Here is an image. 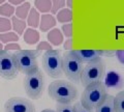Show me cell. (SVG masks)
I'll return each mask as SVG.
<instances>
[{
	"label": "cell",
	"mask_w": 124,
	"mask_h": 112,
	"mask_svg": "<svg viewBox=\"0 0 124 112\" xmlns=\"http://www.w3.org/2000/svg\"><path fill=\"white\" fill-rule=\"evenodd\" d=\"M48 94L56 103H72L78 99L79 92L73 83L66 80H56L49 85Z\"/></svg>",
	"instance_id": "1"
},
{
	"label": "cell",
	"mask_w": 124,
	"mask_h": 112,
	"mask_svg": "<svg viewBox=\"0 0 124 112\" xmlns=\"http://www.w3.org/2000/svg\"><path fill=\"white\" fill-rule=\"evenodd\" d=\"M108 95L103 82H96L85 87L81 95L80 103L89 110H95L101 104Z\"/></svg>",
	"instance_id": "2"
},
{
	"label": "cell",
	"mask_w": 124,
	"mask_h": 112,
	"mask_svg": "<svg viewBox=\"0 0 124 112\" xmlns=\"http://www.w3.org/2000/svg\"><path fill=\"white\" fill-rule=\"evenodd\" d=\"M40 55L38 50H18L13 53L14 61L19 73L28 75L36 71L38 68L37 57Z\"/></svg>",
	"instance_id": "3"
},
{
	"label": "cell",
	"mask_w": 124,
	"mask_h": 112,
	"mask_svg": "<svg viewBox=\"0 0 124 112\" xmlns=\"http://www.w3.org/2000/svg\"><path fill=\"white\" fill-rule=\"evenodd\" d=\"M62 68L63 74L71 83H81V77L83 73V62L75 55V53L70 51H66L62 55Z\"/></svg>",
	"instance_id": "4"
},
{
	"label": "cell",
	"mask_w": 124,
	"mask_h": 112,
	"mask_svg": "<svg viewBox=\"0 0 124 112\" xmlns=\"http://www.w3.org/2000/svg\"><path fill=\"white\" fill-rule=\"evenodd\" d=\"M42 68L46 74L54 79H59L63 76L62 55L59 50H48L41 56Z\"/></svg>",
	"instance_id": "5"
},
{
	"label": "cell",
	"mask_w": 124,
	"mask_h": 112,
	"mask_svg": "<svg viewBox=\"0 0 124 112\" xmlns=\"http://www.w3.org/2000/svg\"><path fill=\"white\" fill-rule=\"evenodd\" d=\"M106 75V63L102 58H98L92 62L86 63L83 69L81 84L86 87L90 84L101 82Z\"/></svg>",
	"instance_id": "6"
},
{
	"label": "cell",
	"mask_w": 124,
	"mask_h": 112,
	"mask_svg": "<svg viewBox=\"0 0 124 112\" xmlns=\"http://www.w3.org/2000/svg\"><path fill=\"white\" fill-rule=\"evenodd\" d=\"M45 87V80L44 75L40 69L25 75L24 79V88L26 95L32 100H38L41 98Z\"/></svg>",
	"instance_id": "7"
},
{
	"label": "cell",
	"mask_w": 124,
	"mask_h": 112,
	"mask_svg": "<svg viewBox=\"0 0 124 112\" xmlns=\"http://www.w3.org/2000/svg\"><path fill=\"white\" fill-rule=\"evenodd\" d=\"M19 75V71L15 64L13 53L0 50V76L6 80H14Z\"/></svg>",
	"instance_id": "8"
},
{
	"label": "cell",
	"mask_w": 124,
	"mask_h": 112,
	"mask_svg": "<svg viewBox=\"0 0 124 112\" xmlns=\"http://www.w3.org/2000/svg\"><path fill=\"white\" fill-rule=\"evenodd\" d=\"M4 112H35V106L26 98L14 96L5 102Z\"/></svg>",
	"instance_id": "9"
},
{
	"label": "cell",
	"mask_w": 124,
	"mask_h": 112,
	"mask_svg": "<svg viewBox=\"0 0 124 112\" xmlns=\"http://www.w3.org/2000/svg\"><path fill=\"white\" fill-rule=\"evenodd\" d=\"M72 52L83 63L92 62L101 58V56H106V50H72Z\"/></svg>",
	"instance_id": "10"
},
{
	"label": "cell",
	"mask_w": 124,
	"mask_h": 112,
	"mask_svg": "<svg viewBox=\"0 0 124 112\" xmlns=\"http://www.w3.org/2000/svg\"><path fill=\"white\" fill-rule=\"evenodd\" d=\"M103 84L107 89H121L124 86V79L118 72L110 71L104 75Z\"/></svg>",
	"instance_id": "11"
},
{
	"label": "cell",
	"mask_w": 124,
	"mask_h": 112,
	"mask_svg": "<svg viewBox=\"0 0 124 112\" xmlns=\"http://www.w3.org/2000/svg\"><path fill=\"white\" fill-rule=\"evenodd\" d=\"M56 24H57V23H56V19L54 18L52 15H50V14L41 15L40 22H39V28H40L41 32H46V31L51 30L52 28L55 27Z\"/></svg>",
	"instance_id": "12"
},
{
	"label": "cell",
	"mask_w": 124,
	"mask_h": 112,
	"mask_svg": "<svg viewBox=\"0 0 124 112\" xmlns=\"http://www.w3.org/2000/svg\"><path fill=\"white\" fill-rule=\"evenodd\" d=\"M95 112H116L114 106V95H107L104 101L96 108Z\"/></svg>",
	"instance_id": "13"
},
{
	"label": "cell",
	"mask_w": 124,
	"mask_h": 112,
	"mask_svg": "<svg viewBox=\"0 0 124 112\" xmlns=\"http://www.w3.org/2000/svg\"><path fill=\"white\" fill-rule=\"evenodd\" d=\"M46 38H48L50 44H52L54 46H59L63 43V33L58 28H53L52 30L49 31Z\"/></svg>",
	"instance_id": "14"
},
{
	"label": "cell",
	"mask_w": 124,
	"mask_h": 112,
	"mask_svg": "<svg viewBox=\"0 0 124 112\" xmlns=\"http://www.w3.org/2000/svg\"><path fill=\"white\" fill-rule=\"evenodd\" d=\"M39 22H40V16L38 10L35 7H32L30 9V11L27 16V24H28L31 28H36V27H39Z\"/></svg>",
	"instance_id": "15"
},
{
	"label": "cell",
	"mask_w": 124,
	"mask_h": 112,
	"mask_svg": "<svg viewBox=\"0 0 124 112\" xmlns=\"http://www.w3.org/2000/svg\"><path fill=\"white\" fill-rule=\"evenodd\" d=\"M24 41L28 45H34L39 42V32L36 31L34 28H28L25 30Z\"/></svg>",
	"instance_id": "16"
},
{
	"label": "cell",
	"mask_w": 124,
	"mask_h": 112,
	"mask_svg": "<svg viewBox=\"0 0 124 112\" xmlns=\"http://www.w3.org/2000/svg\"><path fill=\"white\" fill-rule=\"evenodd\" d=\"M10 21H11V25H13V29L16 31V33L18 35H22L25 31L26 24H27L25 20H22V19H19L16 16H14V17H11Z\"/></svg>",
	"instance_id": "17"
},
{
	"label": "cell",
	"mask_w": 124,
	"mask_h": 112,
	"mask_svg": "<svg viewBox=\"0 0 124 112\" xmlns=\"http://www.w3.org/2000/svg\"><path fill=\"white\" fill-rule=\"evenodd\" d=\"M30 9H31V6H30L29 2L22 3V4H20L17 9H16V11H15L16 17L19 18V19H22V20H25L27 18V16H28Z\"/></svg>",
	"instance_id": "18"
},
{
	"label": "cell",
	"mask_w": 124,
	"mask_h": 112,
	"mask_svg": "<svg viewBox=\"0 0 124 112\" xmlns=\"http://www.w3.org/2000/svg\"><path fill=\"white\" fill-rule=\"evenodd\" d=\"M72 20V11L69 9H62L57 13V21L59 23H70Z\"/></svg>",
	"instance_id": "19"
},
{
	"label": "cell",
	"mask_w": 124,
	"mask_h": 112,
	"mask_svg": "<svg viewBox=\"0 0 124 112\" xmlns=\"http://www.w3.org/2000/svg\"><path fill=\"white\" fill-rule=\"evenodd\" d=\"M34 6L38 11L46 14L52 9V0H35Z\"/></svg>",
	"instance_id": "20"
},
{
	"label": "cell",
	"mask_w": 124,
	"mask_h": 112,
	"mask_svg": "<svg viewBox=\"0 0 124 112\" xmlns=\"http://www.w3.org/2000/svg\"><path fill=\"white\" fill-rule=\"evenodd\" d=\"M19 41V35L16 32H3L0 33V42L2 44H8V43H16Z\"/></svg>",
	"instance_id": "21"
},
{
	"label": "cell",
	"mask_w": 124,
	"mask_h": 112,
	"mask_svg": "<svg viewBox=\"0 0 124 112\" xmlns=\"http://www.w3.org/2000/svg\"><path fill=\"white\" fill-rule=\"evenodd\" d=\"M114 106L116 112H124V90L119 91L114 96Z\"/></svg>",
	"instance_id": "22"
},
{
	"label": "cell",
	"mask_w": 124,
	"mask_h": 112,
	"mask_svg": "<svg viewBox=\"0 0 124 112\" xmlns=\"http://www.w3.org/2000/svg\"><path fill=\"white\" fill-rule=\"evenodd\" d=\"M15 11H16V9L10 3H3V4L0 5V15L4 18L13 17Z\"/></svg>",
	"instance_id": "23"
},
{
	"label": "cell",
	"mask_w": 124,
	"mask_h": 112,
	"mask_svg": "<svg viewBox=\"0 0 124 112\" xmlns=\"http://www.w3.org/2000/svg\"><path fill=\"white\" fill-rule=\"evenodd\" d=\"M11 28H13V25H11V21L8 18H0V33L8 32Z\"/></svg>",
	"instance_id": "24"
},
{
	"label": "cell",
	"mask_w": 124,
	"mask_h": 112,
	"mask_svg": "<svg viewBox=\"0 0 124 112\" xmlns=\"http://www.w3.org/2000/svg\"><path fill=\"white\" fill-rule=\"evenodd\" d=\"M56 112H75L71 103H57Z\"/></svg>",
	"instance_id": "25"
},
{
	"label": "cell",
	"mask_w": 124,
	"mask_h": 112,
	"mask_svg": "<svg viewBox=\"0 0 124 112\" xmlns=\"http://www.w3.org/2000/svg\"><path fill=\"white\" fill-rule=\"evenodd\" d=\"M66 0H52V9L51 13L53 15H56L60 9H62L65 6Z\"/></svg>",
	"instance_id": "26"
},
{
	"label": "cell",
	"mask_w": 124,
	"mask_h": 112,
	"mask_svg": "<svg viewBox=\"0 0 124 112\" xmlns=\"http://www.w3.org/2000/svg\"><path fill=\"white\" fill-rule=\"evenodd\" d=\"M62 31L63 34L66 37H71L72 36V24L71 23H67V24H64L62 26Z\"/></svg>",
	"instance_id": "27"
},
{
	"label": "cell",
	"mask_w": 124,
	"mask_h": 112,
	"mask_svg": "<svg viewBox=\"0 0 124 112\" xmlns=\"http://www.w3.org/2000/svg\"><path fill=\"white\" fill-rule=\"evenodd\" d=\"M3 50H5V51H18V50H21V46L17 44V43H8L6 44L5 47H3Z\"/></svg>",
	"instance_id": "28"
},
{
	"label": "cell",
	"mask_w": 124,
	"mask_h": 112,
	"mask_svg": "<svg viewBox=\"0 0 124 112\" xmlns=\"http://www.w3.org/2000/svg\"><path fill=\"white\" fill-rule=\"evenodd\" d=\"M73 110H75V112H93V110H89L87 108H85L80 102L75 103V105H73Z\"/></svg>",
	"instance_id": "29"
},
{
	"label": "cell",
	"mask_w": 124,
	"mask_h": 112,
	"mask_svg": "<svg viewBox=\"0 0 124 112\" xmlns=\"http://www.w3.org/2000/svg\"><path fill=\"white\" fill-rule=\"evenodd\" d=\"M36 50H38V51H42V50H46V51L52 50V45L50 43H48V42H40V43H38Z\"/></svg>",
	"instance_id": "30"
},
{
	"label": "cell",
	"mask_w": 124,
	"mask_h": 112,
	"mask_svg": "<svg viewBox=\"0 0 124 112\" xmlns=\"http://www.w3.org/2000/svg\"><path fill=\"white\" fill-rule=\"evenodd\" d=\"M115 55L117 56V59L119 60V62L124 64V50H117Z\"/></svg>",
	"instance_id": "31"
},
{
	"label": "cell",
	"mask_w": 124,
	"mask_h": 112,
	"mask_svg": "<svg viewBox=\"0 0 124 112\" xmlns=\"http://www.w3.org/2000/svg\"><path fill=\"white\" fill-rule=\"evenodd\" d=\"M72 48V38L69 37L68 40H66V42L64 43V49L66 50V51H70Z\"/></svg>",
	"instance_id": "32"
},
{
	"label": "cell",
	"mask_w": 124,
	"mask_h": 112,
	"mask_svg": "<svg viewBox=\"0 0 124 112\" xmlns=\"http://www.w3.org/2000/svg\"><path fill=\"white\" fill-rule=\"evenodd\" d=\"M8 2L13 5H20L25 2V0H8Z\"/></svg>",
	"instance_id": "33"
},
{
	"label": "cell",
	"mask_w": 124,
	"mask_h": 112,
	"mask_svg": "<svg viewBox=\"0 0 124 112\" xmlns=\"http://www.w3.org/2000/svg\"><path fill=\"white\" fill-rule=\"evenodd\" d=\"M66 5H67V9H72V0H66Z\"/></svg>",
	"instance_id": "34"
},
{
	"label": "cell",
	"mask_w": 124,
	"mask_h": 112,
	"mask_svg": "<svg viewBox=\"0 0 124 112\" xmlns=\"http://www.w3.org/2000/svg\"><path fill=\"white\" fill-rule=\"evenodd\" d=\"M40 112H56L55 110H52V109H45V110H42Z\"/></svg>",
	"instance_id": "35"
},
{
	"label": "cell",
	"mask_w": 124,
	"mask_h": 112,
	"mask_svg": "<svg viewBox=\"0 0 124 112\" xmlns=\"http://www.w3.org/2000/svg\"><path fill=\"white\" fill-rule=\"evenodd\" d=\"M0 50H3V45H2L1 42H0Z\"/></svg>",
	"instance_id": "36"
},
{
	"label": "cell",
	"mask_w": 124,
	"mask_h": 112,
	"mask_svg": "<svg viewBox=\"0 0 124 112\" xmlns=\"http://www.w3.org/2000/svg\"><path fill=\"white\" fill-rule=\"evenodd\" d=\"M4 2H5V0H0V5L3 4V3H4Z\"/></svg>",
	"instance_id": "37"
}]
</instances>
